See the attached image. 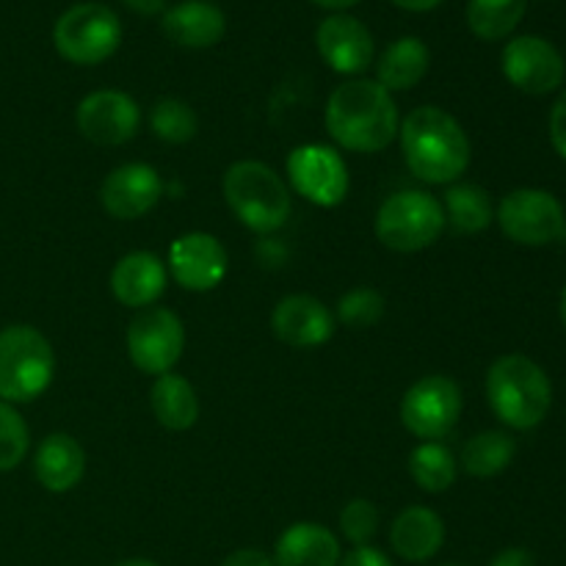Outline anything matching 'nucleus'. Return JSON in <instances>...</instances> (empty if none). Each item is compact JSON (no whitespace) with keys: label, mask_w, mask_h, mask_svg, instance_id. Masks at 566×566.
Returning <instances> with one entry per match:
<instances>
[{"label":"nucleus","mask_w":566,"mask_h":566,"mask_svg":"<svg viewBox=\"0 0 566 566\" xmlns=\"http://www.w3.org/2000/svg\"><path fill=\"white\" fill-rule=\"evenodd\" d=\"M186 329L171 310L144 307L127 326V354L142 374H169L182 357Z\"/></svg>","instance_id":"10"},{"label":"nucleus","mask_w":566,"mask_h":566,"mask_svg":"<svg viewBox=\"0 0 566 566\" xmlns=\"http://www.w3.org/2000/svg\"><path fill=\"white\" fill-rule=\"evenodd\" d=\"M337 566H392V562L385 556V553L376 551V547L363 545V547H354L346 558H340V564Z\"/></svg>","instance_id":"34"},{"label":"nucleus","mask_w":566,"mask_h":566,"mask_svg":"<svg viewBox=\"0 0 566 566\" xmlns=\"http://www.w3.org/2000/svg\"><path fill=\"white\" fill-rule=\"evenodd\" d=\"M55 374V354L48 337L25 324L0 329V401H36Z\"/></svg>","instance_id":"4"},{"label":"nucleus","mask_w":566,"mask_h":566,"mask_svg":"<svg viewBox=\"0 0 566 566\" xmlns=\"http://www.w3.org/2000/svg\"><path fill=\"white\" fill-rule=\"evenodd\" d=\"M166 280H169V271L160 263V258L149 252H130L114 265L111 291H114L116 302H122L125 307L144 310L164 296Z\"/></svg>","instance_id":"18"},{"label":"nucleus","mask_w":566,"mask_h":566,"mask_svg":"<svg viewBox=\"0 0 566 566\" xmlns=\"http://www.w3.org/2000/svg\"><path fill=\"white\" fill-rule=\"evenodd\" d=\"M462 415V390L442 374L423 376L407 390L401 401V420L409 434L426 442L448 437Z\"/></svg>","instance_id":"9"},{"label":"nucleus","mask_w":566,"mask_h":566,"mask_svg":"<svg viewBox=\"0 0 566 566\" xmlns=\"http://www.w3.org/2000/svg\"><path fill=\"white\" fill-rule=\"evenodd\" d=\"M398 9H407V11H431L442 3V0H392Z\"/></svg>","instance_id":"38"},{"label":"nucleus","mask_w":566,"mask_h":566,"mask_svg":"<svg viewBox=\"0 0 566 566\" xmlns=\"http://www.w3.org/2000/svg\"><path fill=\"white\" fill-rule=\"evenodd\" d=\"M564 235H566V232H564Z\"/></svg>","instance_id":"43"},{"label":"nucleus","mask_w":566,"mask_h":566,"mask_svg":"<svg viewBox=\"0 0 566 566\" xmlns=\"http://www.w3.org/2000/svg\"><path fill=\"white\" fill-rule=\"evenodd\" d=\"M409 473L423 492H446L457 481V457L442 442H423L409 457Z\"/></svg>","instance_id":"28"},{"label":"nucleus","mask_w":566,"mask_h":566,"mask_svg":"<svg viewBox=\"0 0 566 566\" xmlns=\"http://www.w3.org/2000/svg\"><path fill=\"white\" fill-rule=\"evenodd\" d=\"M442 213H446V224L457 235L484 232L492 224V219H495L490 193L481 186H473V182H459V186L448 188Z\"/></svg>","instance_id":"25"},{"label":"nucleus","mask_w":566,"mask_h":566,"mask_svg":"<svg viewBox=\"0 0 566 566\" xmlns=\"http://www.w3.org/2000/svg\"><path fill=\"white\" fill-rule=\"evenodd\" d=\"M326 130L352 153H381L398 136V105L379 81H348L326 103Z\"/></svg>","instance_id":"1"},{"label":"nucleus","mask_w":566,"mask_h":566,"mask_svg":"<svg viewBox=\"0 0 566 566\" xmlns=\"http://www.w3.org/2000/svg\"><path fill=\"white\" fill-rule=\"evenodd\" d=\"M232 213L254 232H276L291 216V193L282 177L260 160H238L224 175Z\"/></svg>","instance_id":"5"},{"label":"nucleus","mask_w":566,"mask_h":566,"mask_svg":"<svg viewBox=\"0 0 566 566\" xmlns=\"http://www.w3.org/2000/svg\"><path fill=\"white\" fill-rule=\"evenodd\" d=\"M517 457V442L506 431H481L462 448V468L475 479L501 475Z\"/></svg>","instance_id":"26"},{"label":"nucleus","mask_w":566,"mask_h":566,"mask_svg":"<svg viewBox=\"0 0 566 566\" xmlns=\"http://www.w3.org/2000/svg\"><path fill=\"white\" fill-rule=\"evenodd\" d=\"M385 315V296L374 287H357L337 304V318L352 329H370Z\"/></svg>","instance_id":"31"},{"label":"nucleus","mask_w":566,"mask_h":566,"mask_svg":"<svg viewBox=\"0 0 566 566\" xmlns=\"http://www.w3.org/2000/svg\"><path fill=\"white\" fill-rule=\"evenodd\" d=\"M153 133L166 144H188L199 130V119L188 103L177 97H166L155 103L149 116Z\"/></svg>","instance_id":"29"},{"label":"nucleus","mask_w":566,"mask_h":566,"mask_svg":"<svg viewBox=\"0 0 566 566\" xmlns=\"http://www.w3.org/2000/svg\"><path fill=\"white\" fill-rule=\"evenodd\" d=\"M271 329L287 346L315 348L324 346L335 335V315L315 296L296 293L276 304L274 315H271Z\"/></svg>","instance_id":"17"},{"label":"nucleus","mask_w":566,"mask_h":566,"mask_svg":"<svg viewBox=\"0 0 566 566\" xmlns=\"http://www.w3.org/2000/svg\"><path fill=\"white\" fill-rule=\"evenodd\" d=\"M501 66L506 81L525 94H553L566 77L564 55L542 36H514L503 48Z\"/></svg>","instance_id":"11"},{"label":"nucleus","mask_w":566,"mask_h":566,"mask_svg":"<svg viewBox=\"0 0 566 566\" xmlns=\"http://www.w3.org/2000/svg\"><path fill=\"white\" fill-rule=\"evenodd\" d=\"M276 566H337L340 545L335 534L318 523H296L276 539Z\"/></svg>","instance_id":"22"},{"label":"nucleus","mask_w":566,"mask_h":566,"mask_svg":"<svg viewBox=\"0 0 566 566\" xmlns=\"http://www.w3.org/2000/svg\"><path fill=\"white\" fill-rule=\"evenodd\" d=\"M446 566H459V564H446Z\"/></svg>","instance_id":"42"},{"label":"nucleus","mask_w":566,"mask_h":566,"mask_svg":"<svg viewBox=\"0 0 566 566\" xmlns=\"http://www.w3.org/2000/svg\"><path fill=\"white\" fill-rule=\"evenodd\" d=\"M221 566H276L274 558L263 551H254V547H247V551H235L232 556L224 558Z\"/></svg>","instance_id":"35"},{"label":"nucleus","mask_w":566,"mask_h":566,"mask_svg":"<svg viewBox=\"0 0 566 566\" xmlns=\"http://www.w3.org/2000/svg\"><path fill=\"white\" fill-rule=\"evenodd\" d=\"M130 11L142 17H155V14H164L166 9V0H122Z\"/></svg>","instance_id":"37"},{"label":"nucleus","mask_w":566,"mask_h":566,"mask_svg":"<svg viewBox=\"0 0 566 566\" xmlns=\"http://www.w3.org/2000/svg\"><path fill=\"white\" fill-rule=\"evenodd\" d=\"M558 313H562V324L566 326V287L562 291V304H558Z\"/></svg>","instance_id":"41"},{"label":"nucleus","mask_w":566,"mask_h":566,"mask_svg":"<svg viewBox=\"0 0 566 566\" xmlns=\"http://www.w3.org/2000/svg\"><path fill=\"white\" fill-rule=\"evenodd\" d=\"M486 398L492 412L509 429L531 431L547 418L553 407L551 376L523 354H506L495 359L486 374Z\"/></svg>","instance_id":"3"},{"label":"nucleus","mask_w":566,"mask_h":566,"mask_svg":"<svg viewBox=\"0 0 566 566\" xmlns=\"http://www.w3.org/2000/svg\"><path fill=\"white\" fill-rule=\"evenodd\" d=\"M340 531L357 547L368 545L376 536V531H379V509L370 501H365V497L346 503V509L340 512Z\"/></svg>","instance_id":"32"},{"label":"nucleus","mask_w":566,"mask_h":566,"mask_svg":"<svg viewBox=\"0 0 566 566\" xmlns=\"http://www.w3.org/2000/svg\"><path fill=\"white\" fill-rule=\"evenodd\" d=\"M160 193H164V182L153 166L125 164L103 180L99 202L114 219L130 221L149 213L158 205Z\"/></svg>","instance_id":"15"},{"label":"nucleus","mask_w":566,"mask_h":566,"mask_svg":"<svg viewBox=\"0 0 566 566\" xmlns=\"http://www.w3.org/2000/svg\"><path fill=\"white\" fill-rule=\"evenodd\" d=\"M318 53L340 75H359L374 61V36L352 14H329L315 33Z\"/></svg>","instance_id":"16"},{"label":"nucleus","mask_w":566,"mask_h":566,"mask_svg":"<svg viewBox=\"0 0 566 566\" xmlns=\"http://www.w3.org/2000/svg\"><path fill=\"white\" fill-rule=\"evenodd\" d=\"M431 64V53L418 36H403L392 42L390 48L381 53L379 64H376V75L387 92H407V88L418 86L426 77Z\"/></svg>","instance_id":"23"},{"label":"nucleus","mask_w":566,"mask_h":566,"mask_svg":"<svg viewBox=\"0 0 566 566\" xmlns=\"http://www.w3.org/2000/svg\"><path fill=\"white\" fill-rule=\"evenodd\" d=\"M77 130L83 138L99 147H119L127 144L142 127V111H138L136 99L127 97L125 92L116 88H99L88 97L81 99L77 105Z\"/></svg>","instance_id":"13"},{"label":"nucleus","mask_w":566,"mask_h":566,"mask_svg":"<svg viewBox=\"0 0 566 566\" xmlns=\"http://www.w3.org/2000/svg\"><path fill=\"white\" fill-rule=\"evenodd\" d=\"M53 44L70 64H103L119 50L122 22L108 6L77 3L55 20Z\"/></svg>","instance_id":"6"},{"label":"nucleus","mask_w":566,"mask_h":566,"mask_svg":"<svg viewBox=\"0 0 566 566\" xmlns=\"http://www.w3.org/2000/svg\"><path fill=\"white\" fill-rule=\"evenodd\" d=\"M33 473L48 492H70L86 473V453L75 437L55 431L39 442Z\"/></svg>","instance_id":"20"},{"label":"nucleus","mask_w":566,"mask_h":566,"mask_svg":"<svg viewBox=\"0 0 566 566\" xmlns=\"http://www.w3.org/2000/svg\"><path fill=\"white\" fill-rule=\"evenodd\" d=\"M227 265H230L227 249L208 232H188L169 249L171 280L186 291L205 293L219 287L227 276Z\"/></svg>","instance_id":"14"},{"label":"nucleus","mask_w":566,"mask_h":566,"mask_svg":"<svg viewBox=\"0 0 566 566\" xmlns=\"http://www.w3.org/2000/svg\"><path fill=\"white\" fill-rule=\"evenodd\" d=\"M164 33L180 48L205 50L213 48L224 39L227 20L221 9H216L208 0H186L175 9L164 11Z\"/></svg>","instance_id":"19"},{"label":"nucleus","mask_w":566,"mask_h":566,"mask_svg":"<svg viewBox=\"0 0 566 566\" xmlns=\"http://www.w3.org/2000/svg\"><path fill=\"white\" fill-rule=\"evenodd\" d=\"M293 188L318 208H337L348 193V169L340 153L324 144H304L287 158Z\"/></svg>","instance_id":"12"},{"label":"nucleus","mask_w":566,"mask_h":566,"mask_svg":"<svg viewBox=\"0 0 566 566\" xmlns=\"http://www.w3.org/2000/svg\"><path fill=\"white\" fill-rule=\"evenodd\" d=\"M503 235L520 247H551L566 232L564 205L542 188H517L497 208Z\"/></svg>","instance_id":"8"},{"label":"nucleus","mask_w":566,"mask_h":566,"mask_svg":"<svg viewBox=\"0 0 566 566\" xmlns=\"http://www.w3.org/2000/svg\"><path fill=\"white\" fill-rule=\"evenodd\" d=\"M315 6H321V9H332L340 14L343 9H352V6H357L359 0H313Z\"/></svg>","instance_id":"39"},{"label":"nucleus","mask_w":566,"mask_h":566,"mask_svg":"<svg viewBox=\"0 0 566 566\" xmlns=\"http://www.w3.org/2000/svg\"><path fill=\"white\" fill-rule=\"evenodd\" d=\"M31 434H28L25 420L20 418L11 403L0 401V473H9L25 459Z\"/></svg>","instance_id":"30"},{"label":"nucleus","mask_w":566,"mask_h":566,"mask_svg":"<svg viewBox=\"0 0 566 566\" xmlns=\"http://www.w3.org/2000/svg\"><path fill=\"white\" fill-rule=\"evenodd\" d=\"M446 230L442 205L429 191H401L381 202L376 238L392 252H420Z\"/></svg>","instance_id":"7"},{"label":"nucleus","mask_w":566,"mask_h":566,"mask_svg":"<svg viewBox=\"0 0 566 566\" xmlns=\"http://www.w3.org/2000/svg\"><path fill=\"white\" fill-rule=\"evenodd\" d=\"M446 542V525L437 512L426 506H409L396 517L390 528V545L403 562H429Z\"/></svg>","instance_id":"21"},{"label":"nucleus","mask_w":566,"mask_h":566,"mask_svg":"<svg viewBox=\"0 0 566 566\" xmlns=\"http://www.w3.org/2000/svg\"><path fill=\"white\" fill-rule=\"evenodd\" d=\"M153 415L158 423L169 431H188L199 418V401L193 392L191 381L177 374L158 376L153 385Z\"/></svg>","instance_id":"24"},{"label":"nucleus","mask_w":566,"mask_h":566,"mask_svg":"<svg viewBox=\"0 0 566 566\" xmlns=\"http://www.w3.org/2000/svg\"><path fill=\"white\" fill-rule=\"evenodd\" d=\"M525 9L528 0H470L468 25L484 42H501L517 31Z\"/></svg>","instance_id":"27"},{"label":"nucleus","mask_w":566,"mask_h":566,"mask_svg":"<svg viewBox=\"0 0 566 566\" xmlns=\"http://www.w3.org/2000/svg\"><path fill=\"white\" fill-rule=\"evenodd\" d=\"M119 566H160V564L149 562V558H130V562H122Z\"/></svg>","instance_id":"40"},{"label":"nucleus","mask_w":566,"mask_h":566,"mask_svg":"<svg viewBox=\"0 0 566 566\" xmlns=\"http://www.w3.org/2000/svg\"><path fill=\"white\" fill-rule=\"evenodd\" d=\"M401 147L409 171L434 186L459 180L470 166V142L462 125L437 105L415 108L403 119Z\"/></svg>","instance_id":"2"},{"label":"nucleus","mask_w":566,"mask_h":566,"mask_svg":"<svg viewBox=\"0 0 566 566\" xmlns=\"http://www.w3.org/2000/svg\"><path fill=\"white\" fill-rule=\"evenodd\" d=\"M551 142L553 149L566 160V88L558 94L556 105L551 111Z\"/></svg>","instance_id":"33"},{"label":"nucleus","mask_w":566,"mask_h":566,"mask_svg":"<svg viewBox=\"0 0 566 566\" xmlns=\"http://www.w3.org/2000/svg\"><path fill=\"white\" fill-rule=\"evenodd\" d=\"M490 566H536V558L525 547H509V551L497 553Z\"/></svg>","instance_id":"36"}]
</instances>
